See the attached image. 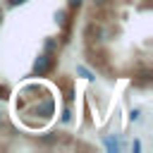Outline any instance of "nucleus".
I'll use <instances>...</instances> for the list:
<instances>
[{"label": "nucleus", "instance_id": "f03ea898", "mask_svg": "<svg viewBox=\"0 0 153 153\" xmlns=\"http://www.w3.org/2000/svg\"><path fill=\"white\" fill-rule=\"evenodd\" d=\"M76 74H79V76H84V79H88V81H93V79H96V76H93L86 67H81V65H76Z\"/></svg>", "mask_w": 153, "mask_h": 153}, {"label": "nucleus", "instance_id": "f257e3e1", "mask_svg": "<svg viewBox=\"0 0 153 153\" xmlns=\"http://www.w3.org/2000/svg\"><path fill=\"white\" fill-rule=\"evenodd\" d=\"M50 62H53V57H50V53H43V55H38V60L33 62V76H43V74L48 72V67H50Z\"/></svg>", "mask_w": 153, "mask_h": 153}, {"label": "nucleus", "instance_id": "423d86ee", "mask_svg": "<svg viewBox=\"0 0 153 153\" xmlns=\"http://www.w3.org/2000/svg\"><path fill=\"white\" fill-rule=\"evenodd\" d=\"M81 5V0H69V7H79Z\"/></svg>", "mask_w": 153, "mask_h": 153}, {"label": "nucleus", "instance_id": "39448f33", "mask_svg": "<svg viewBox=\"0 0 153 153\" xmlns=\"http://www.w3.org/2000/svg\"><path fill=\"white\" fill-rule=\"evenodd\" d=\"M131 151L139 153V151H141V141H134V143H131Z\"/></svg>", "mask_w": 153, "mask_h": 153}, {"label": "nucleus", "instance_id": "20e7f679", "mask_svg": "<svg viewBox=\"0 0 153 153\" xmlns=\"http://www.w3.org/2000/svg\"><path fill=\"white\" fill-rule=\"evenodd\" d=\"M60 120H62V122H69V120H72V110H69V108H65V110H62V117H60Z\"/></svg>", "mask_w": 153, "mask_h": 153}, {"label": "nucleus", "instance_id": "7ed1b4c3", "mask_svg": "<svg viewBox=\"0 0 153 153\" xmlns=\"http://www.w3.org/2000/svg\"><path fill=\"white\" fill-rule=\"evenodd\" d=\"M105 146H108V151H110V153H117V151H120V143H117L115 139H110V136L105 139Z\"/></svg>", "mask_w": 153, "mask_h": 153}, {"label": "nucleus", "instance_id": "0eeeda50", "mask_svg": "<svg viewBox=\"0 0 153 153\" xmlns=\"http://www.w3.org/2000/svg\"><path fill=\"white\" fill-rule=\"evenodd\" d=\"M22 2H26V0H10V5H12V7H17V5H22Z\"/></svg>", "mask_w": 153, "mask_h": 153}, {"label": "nucleus", "instance_id": "6e6552de", "mask_svg": "<svg viewBox=\"0 0 153 153\" xmlns=\"http://www.w3.org/2000/svg\"><path fill=\"white\" fill-rule=\"evenodd\" d=\"M0 22H2V10H0Z\"/></svg>", "mask_w": 153, "mask_h": 153}]
</instances>
